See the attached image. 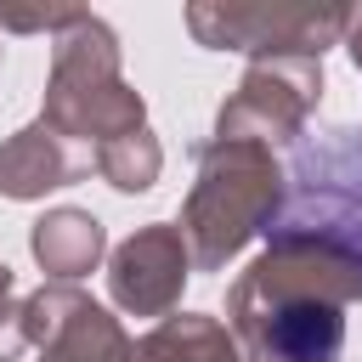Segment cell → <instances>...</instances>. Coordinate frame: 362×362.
Listing matches in <instances>:
<instances>
[{
  "label": "cell",
  "instance_id": "obj_1",
  "mask_svg": "<svg viewBox=\"0 0 362 362\" xmlns=\"http://www.w3.org/2000/svg\"><path fill=\"white\" fill-rule=\"evenodd\" d=\"M192 187L181 204V232L192 249L198 272H221L232 255H243L260 232L277 226L283 215V192H288V170L277 164L272 147L260 141H198L192 147Z\"/></svg>",
  "mask_w": 362,
  "mask_h": 362
},
{
  "label": "cell",
  "instance_id": "obj_2",
  "mask_svg": "<svg viewBox=\"0 0 362 362\" xmlns=\"http://www.w3.org/2000/svg\"><path fill=\"white\" fill-rule=\"evenodd\" d=\"M119 62H124L119 34L96 11H74L68 28L51 34V74H45L40 124H51L62 141L90 147V153L124 130H141L147 102L136 85H124Z\"/></svg>",
  "mask_w": 362,
  "mask_h": 362
},
{
  "label": "cell",
  "instance_id": "obj_3",
  "mask_svg": "<svg viewBox=\"0 0 362 362\" xmlns=\"http://www.w3.org/2000/svg\"><path fill=\"white\" fill-rule=\"evenodd\" d=\"M272 232H311L362 260V124L334 130L317 147H300Z\"/></svg>",
  "mask_w": 362,
  "mask_h": 362
},
{
  "label": "cell",
  "instance_id": "obj_4",
  "mask_svg": "<svg viewBox=\"0 0 362 362\" xmlns=\"http://www.w3.org/2000/svg\"><path fill=\"white\" fill-rule=\"evenodd\" d=\"M345 6H249V0H192L187 34L204 51L249 57H322L345 40Z\"/></svg>",
  "mask_w": 362,
  "mask_h": 362
},
{
  "label": "cell",
  "instance_id": "obj_5",
  "mask_svg": "<svg viewBox=\"0 0 362 362\" xmlns=\"http://www.w3.org/2000/svg\"><path fill=\"white\" fill-rule=\"evenodd\" d=\"M322 102V57H249L238 90L215 113L221 141H260V147H300L305 119Z\"/></svg>",
  "mask_w": 362,
  "mask_h": 362
},
{
  "label": "cell",
  "instance_id": "obj_6",
  "mask_svg": "<svg viewBox=\"0 0 362 362\" xmlns=\"http://www.w3.org/2000/svg\"><path fill=\"white\" fill-rule=\"evenodd\" d=\"M226 328L243 362H339L345 351V311L305 294H260L232 277L226 288Z\"/></svg>",
  "mask_w": 362,
  "mask_h": 362
},
{
  "label": "cell",
  "instance_id": "obj_7",
  "mask_svg": "<svg viewBox=\"0 0 362 362\" xmlns=\"http://www.w3.org/2000/svg\"><path fill=\"white\" fill-rule=\"evenodd\" d=\"M17 339L40 351V362H124V322L96 305L74 283H40L17 300Z\"/></svg>",
  "mask_w": 362,
  "mask_h": 362
},
{
  "label": "cell",
  "instance_id": "obj_8",
  "mask_svg": "<svg viewBox=\"0 0 362 362\" xmlns=\"http://www.w3.org/2000/svg\"><path fill=\"white\" fill-rule=\"evenodd\" d=\"M192 249L175 221H147L136 226L113 255H107V294L124 317H170L181 305V288L192 277Z\"/></svg>",
  "mask_w": 362,
  "mask_h": 362
},
{
  "label": "cell",
  "instance_id": "obj_9",
  "mask_svg": "<svg viewBox=\"0 0 362 362\" xmlns=\"http://www.w3.org/2000/svg\"><path fill=\"white\" fill-rule=\"evenodd\" d=\"M90 170H96V153L62 141L40 119L0 141V198H11V204H34V198H45L57 187H74Z\"/></svg>",
  "mask_w": 362,
  "mask_h": 362
},
{
  "label": "cell",
  "instance_id": "obj_10",
  "mask_svg": "<svg viewBox=\"0 0 362 362\" xmlns=\"http://www.w3.org/2000/svg\"><path fill=\"white\" fill-rule=\"evenodd\" d=\"M28 249H34V260H40V272H45L51 283H79L85 272L102 266L107 232H102V221H96L90 209L62 204V209H45V215L34 221Z\"/></svg>",
  "mask_w": 362,
  "mask_h": 362
},
{
  "label": "cell",
  "instance_id": "obj_11",
  "mask_svg": "<svg viewBox=\"0 0 362 362\" xmlns=\"http://www.w3.org/2000/svg\"><path fill=\"white\" fill-rule=\"evenodd\" d=\"M124 362H243L232 328L209 311H170L141 339H130Z\"/></svg>",
  "mask_w": 362,
  "mask_h": 362
},
{
  "label": "cell",
  "instance_id": "obj_12",
  "mask_svg": "<svg viewBox=\"0 0 362 362\" xmlns=\"http://www.w3.org/2000/svg\"><path fill=\"white\" fill-rule=\"evenodd\" d=\"M96 175L113 187V192H153V181L164 175V147L158 136L141 124V130H124L113 141L96 147Z\"/></svg>",
  "mask_w": 362,
  "mask_h": 362
},
{
  "label": "cell",
  "instance_id": "obj_13",
  "mask_svg": "<svg viewBox=\"0 0 362 362\" xmlns=\"http://www.w3.org/2000/svg\"><path fill=\"white\" fill-rule=\"evenodd\" d=\"M74 6L68 11H0V34H57L68 28Z\"/></svg>",
  "mask_w": 362,
  "mask_h": 362
},
{
  "label": "cell",
  "instance_id": "obj_14",
  "mask_svg": "<svg viewBox=\"0 0 362 362\" xmlns=\"http://www.w3.org/2000/svg\"><path fill=\"white\" fill-rule=\"evenodd\" d=\"M11 300H17V277H11V266L0 260V322H17V305H11Z\"/></svg>",
  "mask_w": 362,
  "mask_h": 362
},
{
  "label": "cell",
  "instance_id": "obj_15",
  "mask_svg": "<svg viewBox=\"0 0 362 362\" xmlns=\"http://www.w3.org/2000/svg\"><path fill=\"white\" fill-rule=\"evenodd\" d=\"M345 51H351V62H356V74H362V11H351V23H345V40H339Z\"/></svg>",
  "mask_w": 362,
  "mask_h": 362
},
{
  "label": "cell",
  "instance_id": "obj_16",
  "mask_svg": "<svg viewBox=\"0 0 362 362\" xmlns=\"http://www.w3.org/2000/svg\"><path fill=\"white\" fill-rule=\"evenodd\" d=\"M0 51H6V40H0Z\"/></svg>",
  "mask_w": 362,
  "mask_h": 362
},
{
  "label": "cell",
  "instance_id": "obj_17",
  "mask_svg": "<svg viewBox=\"0 0 362 362\" xmlns=\"http://www.w3.org/2000/svg\"><path fill=\"white\" fill-rule=\"evenodd\" d=\"M0 362H6V356H0Z\"/></svg>",
  "mask_w": 362,
  "mask_h": 362
}]
</instances>
